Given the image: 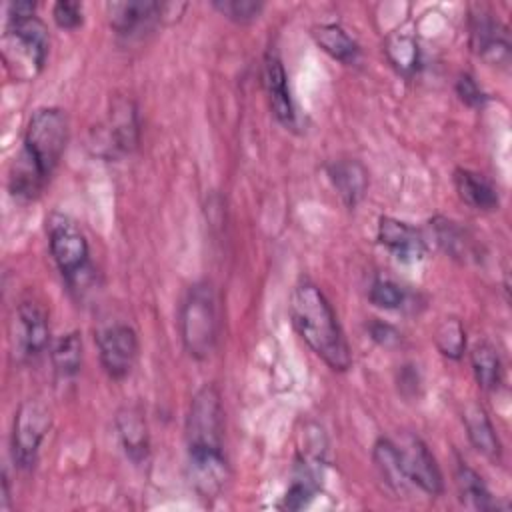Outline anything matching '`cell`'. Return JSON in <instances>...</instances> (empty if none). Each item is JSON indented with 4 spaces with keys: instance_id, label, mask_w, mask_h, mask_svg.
I'll return each mask as SVG.
<instances>
[{
    "instance_id": "1",
    "label": "cell",
    "mask_w": 512,
    "mask_h": 512,
    "mask_svg": "<svg viewBox=\"0 0 512 512\" xmlns=\"http://www.w3.org/2000/svg\"><path fill=\"white\" fill-rule=\"evenodd\" d=\"M224 410L214 386H202L186 416L190 482L202 498H216L228 480V464L222 454Z\"/></svg>"
},
{
    "instance_id": "2",
    "label": "cell",
    "mask_w": 512,
    "mask_h": 512,
    "mask_svg": "<svg viewBox=\"0 0 512 512\" xmlns=\"http://www.w3.org/2000/svg\"><path fill=\"white\" fill-rule=\"evenodd\" d=\"M290 318L304 342L332 368L344 372L352 364L350 346L322 290L304 280L290 294Z\"/></svg>"
},
{
    "instance_id": "3",
    "label": "cell",
    "mask_w": 512,
    "mask_h": 512,
    "mask_svg": "<svg viewBox=\"0 0 512 512\" xmlns=\"http://www.w3.org/2000/svg\"><path fill=\"white\" fill-rule=\"evenodd\" d=\"M48 56V30L38 16H8L2 34V58L10 74L30 80L42 72Z\"/></svg>"
},
{
    "instance_id": "4",
    "label": "cell",
    "mask_w": 512,
    "mask_h": 512,
    "mask_svg": "<svg viewBox=\"0 0 512 512\" xmlns=\"http://www.w3.org/2000/svg\"><path fill=\"white\" fill-rule=\"evenodd\" d=\"M68 142V118L64 110L46 106L32 112L20 156H24L36 172L48 180L58 166Z\"/></svg>"
},
{
    "instance_id": "5",
    "label": "cell",
    "mask_w": 512,
    "mask_h": 512,
    "mask_svg": "<svg viewBox=\"0 0 512 512\" xmlns=\"http://www.w3.org/2000/svg\"><path fill=\"white\" fill-rule=\"evenodd\" d=\"M182 344L194 358H206L216 342V300L208 282L190 286L180 306Z\"/></svg>"
},
{
    "instance_id": "6",
    "label": "cell",
    "mask_w": 512,
    "mask_h": 512,
    "mask_svg": "<svg viewBox=\"0 0 512 512\" xmlns=\"http://www.w3.org/2000/svg\"><path fill=\"white\" fill-rule=\"evenodd\" d=\"M48 244L58 270L74 284L88 266L86 236L72 218L56 212L48 218Z\"/></svg>"
},
{
    "instance_id": "7",
    "label": "cell",
    "mask_w": 512,
    "mask_h": 512,
    "mask_svg": "<svg viewBox=\"0 0 512 512\" xmlns=\"http://www.w3.org/2000/svg\"><path fill=\"white\" fill-rule=\"evenodd\" d=\"M50 410L40 400H26L14 416L12 456L20 468H32L38 448L50 428Z\"/></svg>"
},
{
    "instance_id": "8",
    "label": "cell",
    "mask_w": 512,
    "mask_h": 512,
    "mask_svg": "<svg viewBox=\"0 0 512 512\" xmlns=\"http://www.w3.org/2000/svg\"><path fill=\"white\" fill-rule=\"evenodd\" d=\"M100 362L114 380L124 378L138 356V336L128 324H110L96 334Z\"/></svg>"
},
{
    "instance_id": "9",
    "label": "cell",
    "mask_w": 512,
    "mask_h": 512,
    "mask_svg": "<svg viewBox=\"0 0 512 512\" xmlns=\"http://www.w3.org/2000/svg\"><path fill=\"white\" fill-rule=\"evenodd\" d=\"M394 444L398 448L400 462L410 484L418 486L426 494H432V496L440 494L444 488L442 474L428 446L414 434H404L400 438V444L398 442Z\"/></svg>"
},
{
    "instance_id": "10",
    "label": "cell",
    "mask_w": 512,
    "mask_h": 512,
    "mask_svg": "<svg viewBox=\"0 0 512 512\" xmlns=\"http://www.w3.org/2000/svg\"><path fill=\"white\" fill-rule=\"evenodd\" d=\"M50 326L44 306L36 300H22L14 318V350L20 358L32 360L40 356L48 344Z\"/></svg>"
},
{
    "instance_id": "11",
    "label": "cell",
    "mask_w": 512,
    "mask_h": 512,
    "mask_svg": "<svg viewBox=\"0 0 512 512\" xmlns=\"http://www.w3.org/2000/svg\"><path fill=\"white\" fill-rule=\"evenodd\" d=\"M470 46L484 60L506 66L510 60L508 30L488 12H476L470 16Z\"/></svg>"
},
{
    "instance_id": "12",
    "label": "cell",
    "mask_w": 512,
    "mask_h": 512,
    "mask_svg": "<svg viewBox=\"0 0 512 512\" xmlns=\"http://www.w3.org/2000/svg\"><path fill=\"white\" fill-rule=\"evenodd\" d=\"M378 240L394 254V258L402 262H418L426 254L422 234L410 224L390 216H382L378 220Z\"/></svg>"
},
{
    "instance_id": "13",
    "label": "cell",
    "mask_w": 512,
    "mask_h": 512,
    "mask_svg": "<svg viewBox=\"0 0 512 512\" xmlns=\"http://www.w3.org/2000/svg\"><path fill=\"white\" fill-rule=\"evenodd\" d=\"M262 76H264V88H266L274 116L282 124L292 126L294 124V106H292V98H290V90H288V78H286L282 60L274 50L266 52Z\"/></svg>"
},
{
    "instance_id": "14",
    "label": "cell",
    "mask_w": 512,
    "mask_h": 512,
    "mask_svg": "<svg viewBox=\"0 0 512 512\" xmlns=\"http://www.w3.org/2000/svg\"><path fill=\"white\" fill-rule=\"evenodd\" d=\"M138 142L136 106L128 98H116L106 128V146L110 154L130 152Z\"/></svg>"
},
{
    "instance_id": "15",
    "label": "cell",
    "mask_w": 512,
    "mask_h": 512,
    "mask_svg": "<svg viewBox=\"0 0 512 512\" xmlns=\"http://www.w3.org/2000/svg\"><path fill=\"white\" fill-rule=\"evenodd\" d=\"M160 4L162 2H110L108 4L110 26L124 36H132L142 30H148L152 24L162 22Z\"/></svg>"
},
{
    "instance_id": "16",
    "label": "cell",
    "mask_w": 512,
    "mask_h": 512,
    "mask_svg": "<svg viewBox=\"0 0 512 512\" xmlns=\"http://www.w3.org/2000/svg\"><path fill=\"white\" fill-rule=\"evenodd\" d=\"M116 428H118V436L126 456L136 464L146 460L150 438H148V426L142 412L128 406L120 408L116 414Z\"/></svg>"
},
{
    "instance_id": "17",
    "label": "cell",
    "mask_w": 512,
    "mask_h": 512,
    "mask_svg": "<svg viewBox=\"0 0 512 512\" xmlns=\"http://www.w3.org/2000/svg\"><path fill=\"white\" fill-rule=\"evenodd\" d=\"M462 420H464V426H466L472 446L478 452H482L484 456H488L492 460H500L502 446H500V440L494 432V426H492L486 410L480 404L472 402L464 408Z\"/></svg>"
},
{
    "instance_id": "18",
    "label": "cell",
    "mask_w": 512,
    "mask_h": 512,
    "mask_svg": "<svg viewBox=\"0 0 512 512\" xmlns=\"http://www.w3.org/2000/svg\"><path fill=\"white\" fill-rule=\"evenodd\" d=\"M330 180L334 184V188L338 190L340 198L354 208L368 186V172L366 168L358 162V160H338L334 164H330L328 168Z\"/></svg>"
},
{
    "instance_id": "19",
    "label": "cell",
    "mask_w": 512,
    "mask_h": 512,
    "mask_svg": "<svg viewBox=\"0 0 512 512\" xmlns=\"http://www.w3.org/2000/svg\"><path fill=\"white\" fill-rule=\"evenodd\" d=\"M454 186L462 202L476 210H494L498 208L496 188L478 172L458 168L454 172Z\"/></svg>"
},
{
    "instance_id": "20",
    "label": "cell",
    "mask_w": 512,
    "mask_h": 512,
    "mask_svg": "<svg viewBox=\"0 0 512 512\" xmlns=\"http://www.w3.org/2000/svg\"><path fill=\"white\" fill-rule=\"evenodd\" d=\"M372 458H374V464H376V470H378L380 478L386 482V486L390 490H394L396 494L408 492V488L412 484H410V480H408V476H406V472L402 468L400 454H398V448H396L394 440L380 438L374 444Z\"/></svg>"
},
{
    "instance_id": "21",
    "label": "cell",
    "mask_w": 512,
    "mask_h": 512,
    "mask_svg": "<svg viewBox=\"0 0 512 512\" xmlns=\"http://www.w3.org/2000/svg\"><path fill=\"white\" fill-rule=\"evenodd\" d=\"M454 478H456V488H458L460 502L466 508L480 510V512L496 508V502H494L490 490L486 488V484L482 482L478 472L472 470L466 462H458Z\"/></svg>"
},
{
    "instance_id": "22",
    "label": "cell",
    "mask_w": 512,
    "mask_h": 512,
    "mask_svg": "<svg viewBox=\"0 0 512 512\" xmlns=\"http://www.w3.org/2000/svg\"><path fill=\"white\" fill-rule=\"evenodd\" d=\"M312 38L316 44L340 62H354L358 56V44L346 34L338 24H318L312 28Z\"/></svg>"
},
{
    "instance_id": "23",
    "label": "cell",
    "mask_w": 512,
    "mask_h": 512,
    "mask_svg": "<svg viewBox=\"0 0 512 512\" xmlns=\"http://www.w3.org/2000/svg\"><path fill=\"white\" fill-rule=\"evenodd\" d=\"M470 364L476 382L484 390H496L502 378V364L496 348L488 342H478L474 344L470 352Z\"/></svg>"
},
{
    "instance_id": "24",
    "label": "cell",
    "mask_w": 512,
    "mask_h": 512,
    "mask_svg": "<svg viewBox=\"0 0 512 512\" xmlns=\"http://www.w3.org/2000/svg\"><path fill=\"white\" fill-rule=\"evenodd\" d=\"M52 364L54 370L68 378L74 376L80 370L82 364V338L78 332H68L64 336H60L54 346H52Z\"/></svg>"
},
{
    "instance_id": "25",
    "label": "cell",
    "mask_w": 512,
    "mask_h": 512,
    "mask_svg": "<svg viewBox=\"0 0 512 512\" xmlns=\"http://www.w3.org/2000/svg\"><path fill=\"white\" fill-rule=\"evenodd\" d=\"M386 54L394 68L402 74H412L418 66V44L408 34L388 36Z\"/></svg>"
},
{
    "instance_id": "26",
    "label": "cell",
    "mask_w": 512,
    "mask_h": 512,
    "mask_svg": "<svg viewBox=\"0 0 512 512\" xmlns=\"http://www.w3.org/2000/svg\"><path fill=\"white\" fill-rule=\"evenodd\" d=\"M434 342L444 356H448L452 360L462 358L464 348H466V332H464V326L460 324V320L444 318L440 322V326L436 328Z\"/></svg>"
},
{
    "instance_id": "27",
    "label": "cell",
    "mask_w": 512,
    "mask_h": 512,
    "mask_svg": "<svg viewBox=\"0 0 512 512\" xmlns=\"http://www.w3.org/2000/svg\"><path fill=\"white\" fill-rule=\"evenodd\" d=\"M432 226H434V234H436L438 244L448 254H452L454 258H464L468 254L466 234H464V230L456 222L438 216V218L432 220Z\"/></svg>"
},
{
    "instance_id": "28",
    "label": "cell",
    "mask_w": 512,
    "mask_h": 512,
    "mask_svg": "<svg viewBox=\"0 0 512 512\" xmlns=\"http://www.w3.org/2000/svg\"><path fill=\"white\" fill-rule=\"evenodd\" d=\"M370 302L378 308L394 310L404 304V290L390 280H374L370 286Z\"/></svg>"
},
{
    "instance_id": "29",
    "label": "cell",
    "mask_w": 512,
    "mask_h": 512,
    "mask_svg": "<svg viewBox=\"0 0 512 512\" xmlns=\"http://www.w3.org/2000/svg\"><path fill=\"white\" fill-rule=\"evenodd\" d=\"M214 8L236 22H250L262 12V2L256 0H216Z\"/></svg>"
},
{
    "instance_id": "30",
    "label": "cell",
    "mask_w": 512,
    "mask_h": 512,
    "mask_svg": "<svg viewBox=\"0 0 512 512\" xmlns=\"http://www.w3.org/2000/svg\"><path fill=\"white\" fill-rule=\"evenodd\" d=\"M52 16L60 28L72 30L82 24V4L80 2H70V0H60L52 8Z\"/></svg>"
},
{
    "instance_id": "31",
    "label": "cell",
    "mask_w": 512,
    "mask_h": 512,
    "mask_svg": "<svg viewBox=\"0 0 512 512\" xmlns=\"http://www.w3.org/2000/svg\"><path fill=\"white\" fill-rule=\"evenodd\" d=\"M456 92L460 96V100L468 106L480 108L486 102V94L480 90V86L476 84V80L470 74H460L456 80Z\"/></svg>"
},
{
    "instance_id": "32",
    "label": "cell",
    "mask_w": 512,
    "mask_h": 512,
    "mask_svg": "<svg viewBox=\"0 0 512 512\" xmlns=\"http://www.w3.org/2000/svg\"><path fill=\"white\" fill-rule=\"evenodd\" d=\"M370 334L382 346H396L400 342L398 330L394 326L386 324V322H372L370 324Z\"/></svg>"
},
{
    "instance_id": "33",
    "label": "cell",
    "mask_w": 512,
    "mask_h": 512,
    "mask_svg": "<svg viewBox=\"0 0 512 512\" xmlns=\"http://www.w3.org/2000/svg\"><path fill=\"white\" fill-rule=\"evenodd\" d=\"M36 10V4L30 0H18L8 4V16H32Z\"/></svg>"
}]
</instances>
